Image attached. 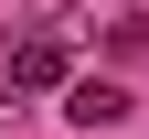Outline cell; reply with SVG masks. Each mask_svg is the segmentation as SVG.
I'll return each instance as SVG.
<instances>
[{
    "label": "cell",
    "mask_w": 149,
    "mask_h": 139,
    "mask_svg": "<svg viewBox=\"0 0 149 139\" xmlns=\"http://www.w3.org/2000/svg\"><path fill=\"white\" fill-rule=\"evenodd\" d=\"M11 86H64V43H53V32L11 43Z\"/></svg>",
    "instance_id": "obj_1"
},
{
    "label": "cell",
    "mask_w": 149,
    "mask_h": 139,
    "mask_svg": "<svg viewBox=\"0 0 149 139\" xmlns=\"http://www.w3.org/2000/svg\"><path fill=\"white\" fill-rule=\"evenodd\" d=\"M64 107H74V118H85V128H117V118H128V96H117V86H96V75H85V86H74V96H64Z\"/></svg>",
    "instance_id": "obj_2"
}]
</instances>
